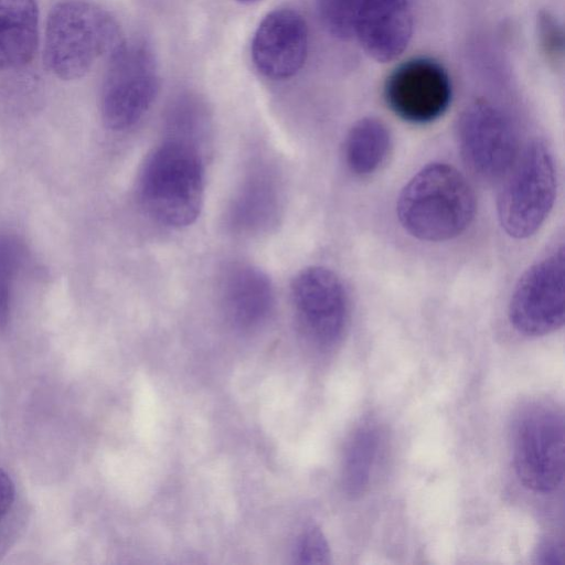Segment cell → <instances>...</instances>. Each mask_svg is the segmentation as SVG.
I'll list each match as a JSON object with an SVG mask.
<instances>
[{
	"mask_svg": "<svg viewBox=\"0 0 565 565\" xmlns=\"http://www.w3.org/2000/svg\"><path fill=\"white\" fill-rule=\"evenodd\" d=\"M363 0H318L320 18L328 31L342 40L354 33L356 14Z\"/></svg>",
	"mask_w": 565,
	"mask_h": 565,
	"instance_id": "e0dca14e",
	"label": "cell"
},
{
	"mask_svg": "<svg viewBox=\"0 0 565 565\" xmlns=\"http://www.w3.org/2000/svg\"><path fill=\"white\" fill-rule=\"evenodd\" d=\"M380 448L375 423L364 422L351 434L343 455L342 487L351 499L360 498L369 488Z\"/></svg>",
	"mask_w": 565,
	"mask_h": 565,
	"instance_id": "9a60e30c",
	"label": "cell"
},
{
	"mask_svg": "<svg viewBox=\"0 0 565 565\" xmlns=\"http://www.w3.org/2000/svg\"><path fill=\"white\" fill-rule=\"evenodd\" d=\"M565 257L561 245L530 267L514 288L509 320L527 337H541L563 327Z\"/></svg>",
	"mask_w": 565,
	"mask_h": 565,
	"instance_id": "52a82bcc",
	"label": "cell"
},
{
	"mask_svg": "<svg viewBox=\"0 0 565 565\" xmlns=\"http://www.w3.org/2000/svg\"><path fill=\"white\" fill-rule=\"evenodd\" d=\"M224 306L230 322L239 330L259 327L273 306V289L258 269L238 267L232 270L224 286Z\"/></svg>",
	"mask_w": 565,
	"mask_h": 565,
	"instance_id": "4fadbf2b",
	"label": "cell"
},
{
	"mask_svg": "<svg viewBox=\"0 0 565 565\" xmlns=\"http://www.w3.org/2000/svg\"><path fill=\"white\" fill-rule=\"evenodd\" d=\"M387 106L399 118L427 124L439 118L451 99V84L445 68L427 57L412 58L396 67L384 85Z\"/></svg>",
	"mask_w": 565,
	"mask_h": 565,
	"instance_id": "9c48e42d",
	"label": "cell"
},
{
	"mask_svg": "<svg viewBox=\"0 0 565 565\" xmlns=\"http://www.w3.org/2000/svg\"><path fill=\"white\" fill-rule=\"evenodd\" d=\"M397 216L412 236L427 242L457 237L476 212L475 194L452 166L434 162L419 170L404 186Z\"/></svg>",
	"mask_w": 565,
	"mask_h": 565,
	"instance_id": "6da1fadb",
	"label": "cell"
},
{
	"mask_svg": "<svg viewBox=\"0 0 565 565\" xmlns=\"http://www.w3.org/2000/svg\"><path fill=\"white\" fill-rule=\"evenodd\" d=\"M514 471L534 493L547 494L559 488L565 472V422L552 402L533 399L522 404L511 425Z\"/></svg>",
	"mask_w": 565,
	"mask_h": 565,
	"instance_id": "277c9868",
	"label": "cell"
},
{
	"mask_svg": "<svg viewBox=\"0 0 565 565\" xmlns=\"http://www.w3.org/2000/svg\"><path fill=\"white\" fill-rule=\"evenodd\" d=\"M391 149V135L383 121L365 117L350 129L345 140V159L358 175L375 172L386 160Z\"/></svg>",
	"mask_w": 565,
	"mask_h": 565,
	"instance_id": "2e32d148",
	"label": "cell"
},
{
	"mask_svg": "<svg viewBox=\"0 0 565 565\" xmlns=\"http://www.w3.org/2000/svg\"><path fill=\"white\" fill-rule=\"evenodd\" d=\"M36 44V1L0 0V71L24 66Z\"/></svg>",
	"mask_w": 565,
	"mask_h": 565,
	"instance_id": "5bb4252c",
	"label": "cell"
},
{
	"mask_svg": "<svg viewBox=\"0 0 565 565\" xmlns=\"http://www.w3.org/2000/svg\"><path fill=\"white\" fill-rule=\"evenodd\" d=\"M204 174L198 152L179 140L164 142L148 159L140 196L147 212L173 227L193 223L202 207Z\"/></svg>",
	"mask_w": 565,
	"mask_h": 565,
	"instance_id": "3957f363",
	"label": "cell"
},
{
	"mask_svg": "<svg viewBox=\"0 0 565 565\" xmlns=\"http://www.w3.org/2000/svg\"><path fill=\"white\" fill-rule=\"evenodd\" d=\"M291 296L298 321L316 344L331 347L342 337L348 319V298L339 277L324 267L301 270Z\"/></svg>",
	"mask_w": 565,
	"mask_h": 565,
	"instance_id": "30bf717a",
	"label": "cell"
},
{
	"mask_svg": "<svg viewBox=\"0 0 565 565\" xmlns=\"http://www.w3.org/2000/svg\"><path fill=\"white\" fill-rule=\"evenodd\" d=\"M239 3H253V2H256V1H259V0H235Z\"/></svg>",
	"mask_w": 565,
	"mask_h": 565,
	"instance_id": "603a6c76",
	"label": "cell"
},
{
	"mask_svg": "<svg viewBox=\"0 0 565 565\" xmlns=\"http://www.w3.org/2000/svg\"><path fill=\"white\" fill-rule=\"evenodd\" d=\"M556 195V173L552 152L542 140L527 146L502 191L499 221L514 238L533 235L550 214Z\"/></svg>",
	"mask_w": 565,
	"mask_h": 565,
	"instance_id": "8992f818",
	"label": "cell"
},
{
	"mask_svg": "<svg viewBox=\"0 0 565 565\" xmlns=\"http://www.w3.org/2000/svg\"><path fill=\"white\" fill-rule=\"evenodd\" d=\"M309 33L303 17L290 8L269 12L258 24L250 45L256 70L267 78L284 81L303 66Z\"/></svg>",
	"mask_w": 565,
	"mask_h": 565,
	"instance_id": "8fae6325",
	"label": "cell"
},
{
	"mask_svg": "<svg viewBox=\"0 0 565 565\" xmlns=\"http://www.w3.org/2000/svg\"><path fill=\"white\" fill-rule=\"evenodd\" d=\"M295 558L302 565H322L331 562L328 541L318 526H308L300 534L295 548Z\"/></svg>",
	"mask_w": 565,
	"mask_h": 565,
	"instance_id": "ffe728a7",
	"label": "cell"
},
{
	"mask_svg": "<svg viewBox=\"0 0 565 565\" xmlns=\"http://www.w3.org/2000/svg\"><path fill=\"white\" fill-rule=\"evenodd\" d=\"M21 260V247L17 241L0 236V327L8 321L13 276Z\"/></svg>",
	"mask_w": 565,
	"mask_h": 565,
	"instance_id": "ac0fdd59",
	"label": "cell"
},
{
	"mask_svg": "<svg viewBox=\"0 0 565 565\" xmlns=\"http://www.w3.org/2000/svg\"><path fill=\"white\" fill-rule=\"evenodd\" d=\"M121 41L117 22L105 9L85 0H65L49 14L45 62L58 78L76 79Z\"/></svg>",
	"mask_w": 565,
	"mask_h": 565,
	"instance_id": "7a4b0ae2",
	"label": "cell"
},
{
	"mask_svg": "<svg viewBox=\"0 0 565 565\" xmlns=\"http://www.w3.org/2000/svg\"><path fill=\"white\" fill-rule=\"evenodd\" d=\"M457 138L465 161L482 179L503 177L515 161L518 140L511 121L484 100L475 102L462 110Z\"/></svg>",
	"mask_w": 565,
	"mask_h": 565,
	"instance_id": "ba28073f",
	"label": "cell"
},
{
	"mask_svg": "<svg viewBox=\"0 0 565 565\" xmlns=\"http://www.w3.org/2000/svg\"><path fill=\"white\" fill-rule=\"evenodd\" d=\"M14 484L8 473L0 468V522L6 518L14 502Z\"/></svg>",
	"mask_w": 565,
	"mask_h": 565,
	"instance_id": "44dd1931",
	"label": "cell"
},
{
	"mask_svg": "<svg viewBox=\"0 0 565 565\" xmlns=\"http://www.w3.org/2000/svg\"><path fill=\"white\" fill-rule=\"evenodd\" d=\"M537 563L544 565H562L563 551L562 547L555 542H545L537 552Z\"/></svg>",
	"mask_w": 565,
	"mask_h": 565,
	"instance_id": "7402d4cb",
	"label": "cell"
},
{
	"mask_svg": "<svg viewBox=\"0 0 565 565\" xmlns=\"http://www.w3.org/2000/svg\"><path fill=\"white\" fill-rule=\"evenodd\" d=\"M413 28L411 0H363L353 35L370 57L385 63L405 51Z\"/></svg>",
	"mask_w": 565,
	"mask_h": 565,
	"instance_id": "7c38bea8",
	"label": "cell"
},
{
	"mask_svg": "<svg viewBox=\"0 0 565 565\" xmlns=\"http://www.w3.org/2000/svg\"><path fill=\"white\" fill-rule=\"evenodd\" d=\"M536 33L545 58L553 65H561L564 60V31L558 19L548 11H540Z\"/></svg>",
	"mask_w": 565,
	"mask_h": 565,
	"instance_id": "d6986e66",
	"label": "cell"
},
{
	"mask_svg": "<svg viewBox=\"0 0 565 565\" xmlns=\"http://www.w3.org/2000/svg\"><path fill=\"white\" fill-rule=\"evenodd\" d=\"M159 73L151 47L141 40L121 41L110 54L100 109L105 125L125 130L136 125L152 105Z\"/></svg>",
	"mask_w": 565,
	"mask_h": 565,
	"instance_id": "5b68a950",
	"label": "cell"
}]
</instances>
